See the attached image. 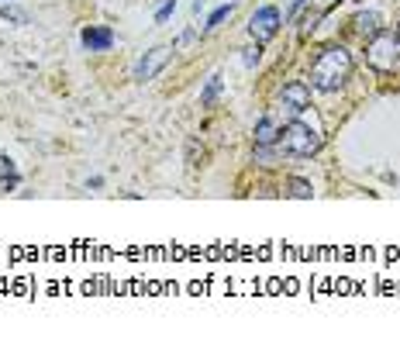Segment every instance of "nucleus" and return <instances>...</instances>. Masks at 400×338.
Returning a JSON list of instances; mask_svg holds the SVG:
<instances>
[{"label":"nucleus","instance_id":"nucleus-5","mask_svg":"<svg viewBox=\"0 0 400 338\" xmlns=\"http://www.w3.org/2000/svg\"><path fill=\"white\" fill-rule=\"evenodd\" d=\"M280 107L290 114V118L304 114V111L311 107V86H307V83H300V80L286 83V86L280 90Z\"/></svg>","mask_w":400,"mask_h":338},{"label":"nucleus","instance_id":"nucleus-15","mask_svg":"<svg viewBox=\"0 0 400 338\" xmlns=\"http://www.w3.org/2000/svg\"><path fill=\"white\" fill-rule=\"evenodd\" d=\"M173 11H176V0H166V4H162L159 11H156V21H169V14H173Z\"/></svg>","mask_w":400,"mask_h":338},{"label":"nucleus","instance_id":"nucleus-11","mask_svg":"<svg viewBox=\"0 0 400 338\" xmlns=\"http://www.w3.org/2000/svg\"><path fill=\"white\" fill-rule=\"evenodd\" d=\"M0 187L7 190V187H18V173H14V162L7 159V156H0Z\"/></svg>","mask_w":400,"mask_h":338},{"label":"nucleus","instance_id":"nucleus-1","mask_svg":"<svg viewBox=\"0 0 400 338\" xmlns=\"http://www.w3.org/2000/svg\"><path fill=\"white\" fill-rule=\"evenodd\" d=\"M352 76V56L341 49V45H328V49H321L314 66H311V86L314 90H324V94H331V90H339L341 83Z\"/></svg>","mask_w":400,"mask_h":338},{"label":"nucleus","instance_id":"nucleus-13","mask_svg":"<svg viewBox=\"0 0 400 338\" xmlns=\"http://www.w3.org/2000/svg\"><path fill=\"white\" fill-rule=\"evenodd\" d=\"M0 18L14 21V24H28V14H24V11H18V7H0Z\"/></svg>","mask_w":400,"mask_h":338},{"label":"nucleus","instance_id":"nucleus-10","mask_svg":"<svg viewBox=\"0 0 400 338\" xmlns=\"http://www.w3.org/2000/svg\"><path fill=\"white\" fill-rule=\"evenodd\" d=\"M286 194H290V197H297V200H311V194H314V190H311V183H307V179H286Z\"/></svg>","mask_w":400,"mask_h":338},{"label":"nucleus","instance_id":"nucleus-8","mask_svg":"<svg viewBox=\"0 0 400 338\" xmlns=\"http://www.w3.org/2000/svg\"><path fill=\"white\" fill-rule=\"evenodd\" d=\"M280 141V128H276V121L273 118H262L259 124H256V145H276Z\"/></svg>","mask_w":400,"mask_h":338},{"label":"nucleus","instance_id":"nucleus-2","mask_svg":"<svg viewBox=\"0 0 400 338\" xmlns=\"http://www.w3.org/2000/svg\"><path fill=\"white\" fill-rule=\"evenodd\" d=\"M276 145L283 149V156L311 159V156L321 149V135L311 128V124H304V121H290V124L280 131V141H276Z\"/></svg>","mask_w":400,"mask_h":338},{"label":"nucleus","instance_id":"nucleus-3","mask_svg":"<svg viewBox=\"0 0 400 338\" xmlns=\"http://www.w3.org/2000/svg\"><path fill=\"white\" fill-rule=\"evenodd\" d=\"M366 59H369L373 69H380V73H394V69H400V41H397V35H390V31L373 35L369 49H366Z\"/></svg>","mask_w":400,"mask_h":338},{"label":"nucleus","instance_id":"nucleus-18","mask_svg":"<svg viewBox=\"0 0 400 338\" xmlns=\"http://www.w3.org/2000/svg\"><path fill=\"white\" fill-rule=\"evenodd\" d=\"M397 41H400V28H397Z\"/></svg>","mask_w":400,"mask_h":338},{"label":"nucleus","instance_id":"nucleus-14","mask_svg":"<svg viewBox=\"0 0 400 338\" xmlns=\"http://www.w3.org/2000/svg\"><path fill=\"white\" fill-rule=\"evenodd\" d=\"M228 14H231V4H224V7H218V11H214V14L207 18V31H211V28H218V24H221L224 18H228Z\"/></svg>","mask_w":400,"mask_h":338},{"label":"nucleus","instance_id":"nucleus-7","mask_svg":"<svg viewBox=\"0 0 400 338\" xmlns=\"http://www.w3.org/2000/svg\"><path fill=\"white\" fill-rule=\"evenodd\" d=\"M80 39H83V45H86L90 52H104V49H111V45H114V31H111V28H86Z\"/></svg>","mask_w":400,"mask_h":338},{"label":"nucleus","instance_id":"nucleus-16","mask_svg":"<svg viewBox=\"0 0 400 338\" xmlns=\"http://www.w3.org/2000/svg\"><path fill=\"white\" fill-rule=\"evenodd\" d=\"M259 45H252V49H245V66H256V62H259Z\"/></svg>","mask_w":400,"mask_h":338},{"label":"nucleus","instance_id":"nucleus-6","mask_svg":"<svg viewBox=\"0 0 400 338\" xmlns=\"http://www.w3.org/2000/svg\"><path fill=\"white\" fill-rule=\"evenodd\" d=\"M166 62H169V49H166V45H156V49H152V52H145V56H141V62L135 66V80H141V83L152 80V76L159 73Z\"/></svg>","mask_w":400,"mask_h":338},{"label":"nucleus","instance_id":"nucleus-9","mask_svg":"<svg viewBox=\"0 0 400 338\" xmlns=\"http://www.w3.org/2000/svg\"><path fill=\"white\" fill-rule=\"evenodd\" d=\"M356 31L373 39V35H380V31H383V18H380V14H373V11H366V14H359V18H356Z\"/></svg>","mask_w":400,"mask_h":338},{"label":"nucleus","instance_id":"nucleus-4","mask_svg":"<svg viewBox=\"0 0 400 338\" xmlns=\"http://www.w3.org/2000/svg\"><path fill=\"white\" fill-rule=\"evenodd\" d=\"M276 31H280V11H276V7H259V11L249 18V35L256 41L276 39Z\"/></svg>","mask_w":400,"mask_h":338},{"label":"nucleus","instance_id":"nucleus-12","mask_svg":"<svg viewBox=\"0 0 400 338\" xmlns=\"http://www.w3.org/2000/svg\"><path fill=\"white\" fill-rule=\"evenodd\" d=\"M218 94H221V76H211L207 86H204V94H200V104H204V107H211V104L218 100Z\"/></svg>","mask_w":400,"mask_h":338},{"label":"nucleus","instance_id":"nucleus-17","mask_svg":"<svg viewBox=\"0 0 400 338\" xmlns=\"http://www.w3.org/2000/svg\"><path fill=\"white\" fill-rule=\"evenodd\" d=\"M304 4H307V0H294V7H290V14H286V18H290V21L297 18L300 11H304Z\"/></svg>","mask_w":400,"mask_h":338}]
</instances>
